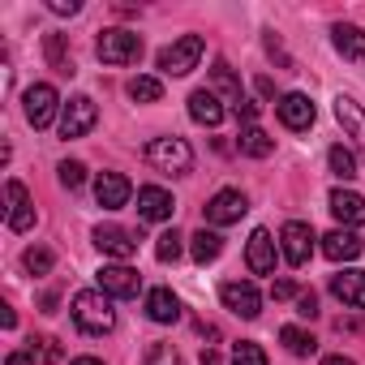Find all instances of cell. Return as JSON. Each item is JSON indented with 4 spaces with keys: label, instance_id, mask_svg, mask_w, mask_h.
I'll return each mask as SVG.
<instances>
[{
    "label": "cell",
    "instance_id": "1",
    "mask_svg": "<svg viewBox=\"0 0 365 365\" xmlns=\"http://www.w3.org/2000/svg\"><path fill=\"white\" fill-rule=\"evenodd\" d=\"M73 322H78V331H86V335H108V331L116 327L112 297L99 292V288L78 292V297H73Z\"/></svg>",
    "mask_w": 365,
    "mask_h": 365
},
{
    "label": "cell",
    "instance_id": "2",
    "mask_svg": "<svg viewBox=\"0 0 365 365\" xmlns=\"http://www.w3.org/2000/svg\"><path fill=\"white\" fill-rule=\"evenodd\" d=\"M202 35H180L176 43H168L163 52H159V69L163 73H172V78H185V73H194L198 69V61H202Z\"/></svg>",
    "mask_w": 365,
    "mask_h": 365
},
{
    "label": "cell",
    "instance_id": "3",
    "mask_svg": "<svg viewBox=\"0 0 365 365\" xmlns=\"http://www.w3.org/2000/svg\"><path fill=\"white\" fill-rule=\"evenodd\" d=\"M146 159H150L159 172H172V176H180V172L194 168V150H190L185 138H155V142L146 146Z\"/></svg>",
    "mask_w": 365,
    "mask_h": 365
},
{
    "label": "cell",
    "instance_id": "4",
    "mask_svg": "<svg viewBox=\"0 0 365 365\" xmlns=\"http://www.w3.org/2000/svg\"><path fill=\"white\" fill-rule=\"evenodd\" d=\"M103 65H138L142 61V39L133 31H103L95 43Z\"/></svg>",
    "mask_w": 365,
    "mask_h": 365
},
{
    "label": "cell",
    "instance_id": "5",
    "mask_svg": "<svg viewBox=\"0 0 365 365\" xmlns=\"http://www.w3.org/2000/svg\"><path fill=\"white\" fill-rule=\"evenodd\" d=\"M95 120H99L95 99L91 95H73L65 103V112H61V138H86L95 129Z\"/></svg>",
    "mask_w": 365,
    "mask_h": 365
},
{
    "label": "cell",
    "instance_id": "6",
    "mask_svg": "<svg viewBox=\"0 0 365 365\" xmlns=\"http://www.w3.org/2000/svg\"><path fill=\"white\" fill-rule=\"evenodd\" d=\"M22 108H26V120H31L35 129H48L52 116H56V108H61V95H56V86H48V82H35V86L22 95Z\"/></svg>",
    "mask_w": 365,
    "mask_h": 365
},
{
    "label": "cell",
    "instance_id": "7",
    "mask_svg": "<svg viewBox=\"0 0 365 365\" xmlns=\"http://www.w3.org/2000/svg\"><path fill=\"white\" fill-rule=\"evenodd\" d=\"M220 301L237 314V318H258L262 314V292L250 284V279H228L220 288Z\"/></svg>",
    "mask_w": 365,
    "mask_h": 365
},
{
    "label": "cell",
    "instance_id": "8",
    "mask_svg": "<svg viewBox=\"0 0 365 365\" xmlns=\"http://www.w3.org/2000/svg\"><path fill=\"white\" fill-rule=\"evenodd\" d=\"M95 245H99V254H108L116 262H129L138 254V237L129 228H120V224H99L95 228Z\"/></svg>",
    "mask_w": 365,
    "mask_h": 365
},
{
    "label": "cell",
    "instance_id": "9",
    "mask_svg": "<svg viewBox=\"0 0 365 365\" xmlns=\"http://www.w3.org/2000/svg\"><path fill=\"white\" fill-rule=\"evenodd\" d=\"M279 245H284L288 267H305V262H309V254H314V228H309V224H301V220H292V224H284Z\"/></svg>",
    "mask_w": 365,
    "mask_h": 365
},
{
    "label": "cell",
    "instance_id": "10",
    "mask_svg": "<svg viewBox=\"0 0 365 365\" xmlns=\"http://www.w3.org/2000/svg\"><path fill=\"white\" fill-rule=\"evenodd\" d=\"M99 292L129 301V297H138V292H142V275H138L133 267H125V262H112V267H103V271H99Z\"/></svg>",
    "mask_w": 365,
    "mask_h": 365
},
{
    "label": "cell",
    "instance_id": "11",
    "mask_svg": "<svg viewBox=\"0 0 365 365\" xmlns=\"http://www.w3.org/2000/svg\"><path fill=\"white\" fill-rule=\"evenodd\" d=\"M95 198H99L103 211H120V207L133 198L129 176H120V172H99V180H95Z\"/></svg>",
    "mask_w": 365,
    "mask_h": 365
},
{
    "label": "cell",
    "instance_id": "12",
    "mask_svg": "<svg viewBox=\"0 0 365 365\" xmlns=\"http://www.w3.org/2000/svg\"><path fill=\"white\" fill-rule=\"evenodd\" d=\"M275 112H279V120H284L288 129H297V133H301V129H309V125H314V116H318V112H314V99H309V95H301V91H288V95L275 103Z\"/></svg>",
    "mask_w": 365,
    "mask_h": 365
},
{
    "label": "cell",
    "instance_id": "13",
    "mask_svg": "<svg viewBox=\"0 0 365 365\" xmlns=\"http://www.w3.org/2000/svg\"><path fill=\"white\" fill-rule=\"evenodd\" d=\"M245 211H250V202H245V194H241V190H220V194L207 202V220H211V224H220V228H224V224H237Z\"/></svg>",
    "mask_w": 365,
    "mask_h": 365
},
{
    "label": "cell",
    "instance_id": "14",
    "mask_svg": "<svg viewBox=\"0 0 365 365\" xmlns=\"http://www.w3.org/2000/svg\"><path fill=\"white\" fill-rule=\"evenodd\" d=\"M245 262H250L254 275H271L275 271V237L267 228H254V237L245 245Z\"/></svg>",
    "mask_w": 365,
    "mask_h": 365
},
{
    "label": "cell",
    "instance_id": "15",
    "mask_svg": "<svg viewBox=\"0 0 365 365\" xmlns=\"http://www.w3.org/2000/svg\"><path fill=\"white\" fill-rule=\"evenodd\" d=\"M327 207H331V215H335L344 228H361V224H365V198L352 194V190H331Z\"/></svg>",
    "mask_w": 365,
    "mask_h": 365
},
{
    "label": "cell",
    "instance_id": "16",
    "mask_svg": "<svg viewBox=\"0 0 365 365\" xmlns=\"http://www.w3.org/2000/svg\"><path fill=\"white\" fill-rule=\"evenodd\" d=\"M5 202H9V228H14V232L35 228V207H31V198H26V185H22V180H9V185H5Z\"/></svg>",
    "mask_w": 365,
    "mask_h": 365
},
{
    "label": "cell",
    "instance_id": "17",
    "mask_svg": "<svg viewBox=\"0 0 365 365\" xmlns=\"http://www.w3.org/2000/svg\"><path fill=\"white\" fill-rule=\"evenodd\" d=\"M172 211H176V202H172V194H168V190H159V185L138 190V215H142V220L163 224V220H172Z\"/></svg>",
    "mask_w": 365,
    "mask_h": 365
},
{
    "label": "cell",
    "instance_id": "18",
    "mask_svg": "<svg viewBox=\"0 0 365 365\" xmlns=\"http://www.w3.org/2000/svg\"><path fill=\"white\" fill-rule=\"evenodd\" d=\"M361 250H365V241L352 228H335V232L322 237V254L331 262H352V258H361Z\"/></svg>",
    "mask_w": 365,
    "mask_h": 365
},
{
    "label": "cell",
    "instance_id": "19",
    "mask_svg": "<svg viewBox=\"0 0 365 365\" xmlns=\"http://www.w3.org/2000/svg\"><path fill=\"white\" fill-rule=\"evenodd\" d=\"M335 120H339L344 133L365 150V112H361V103H356L352 95H339V99H335Z\"/></svg>",
    "mask_w": 365,
    "mask_h": 365
},
{
    "label": "cell",
    "instance_id": "20",
    "mask_svg": "<svg viewBox=\"0 0 365 365\" xmlns=\"http://www.w3.org/2000/svg\"><path fill=\"white\" fill-rule=\"evenodd\" d=\"M331 292L344 305L365 309V271H339V275H331Z\"/></svg>",
    "mask_w": 365,
    "mask_h": 365
},
{
    "label": "cell",
    "instance_id": "21",
    "mask_svg": "<svg viewBox=\"0 0 365 365\" xmlns=\"http://www.w3.org/2000/svg\"><path fill=\"white\" fill-rule=\"evenodd\" d=\"M190 116H194L198 125L215 129V125L224 120V103L215 99V91H194V95H190Z\"/></svg>",
    "mask_w": 365,
    "mask_h": 365
},
{
    "label": "cell",
    "instance_id": "22",
    "mask_svg": "<svg viewBox=\"0 0 365 365\" xmlns=\"http://www.w3.org/2000/svg\"><path fill=\"white\" fill-rule=\"evenodd\" d=\"M146 318L168 327V322H176V318H180V301H176L168 288H150V292H146Z\"/></svg>",
    "mask_w": 365,
    "mask_h": 365
},
{
    "label": "cell",
    "instance_id": "23",
    "mask_svg": "<svg viewBox=\"0 0 365 365\" xmlns=\"http://www.w3.org/2000/svg\"><path fill=\"white\" fill-rule=\"evenodd\" d=\"M331 39H335V52H339V56H348V61H361V56H365V31H361V26L339 22V26L331 31Z\"/></svg>",
    "mask_w": 365,
    "mask_h": 365
},
{
    "label": "cell",
    "instance_id": "24",
    "mask_svg": "<svg viewBox=\"0 0 365 365\" xmlns=\"http://www.w3.org/2000/svg\"><path fill=\"white\" fill-rule=\"evenodd\" d=\"M190 254H194V262H215L220 254H224V237L220 232H211V228H198L194 237H190Z\"/></svg>",
    "mask_w": 365,
    "mask_h": 365
},
{
    "label": "cell",
    "instance_id": "25",
    "mask_svg": "<svg viewBox=\"0 0 365 365\" xmlns=\"http://www.w3.org/2000/svg\"><path fill=\"white\" fill-rule=\"evenodd\" d=\"M241 150H245L250 159H267V155L275 150V138H271L267 129H258V125H245V129H241Z\"/></svg>",
    "mask_w": 365,
    "mask_h": 365
},
{
    "label": "cell",
    "instance_id": "26",
    "mask_svg": "<svg viewBox=\"0 0 365 365\" xmlns=\"http://www.w3.org/2000/svg\"><path fill=\"white\" fill-rule=\"evenodd\" d=\"M211 78H215V86H220V91H224V99H228V103H232V108H241V103H245V95H241V82H237V78H232V69H228V65H224V61H220V65H215V69H211Z\"/></svg>",
    "mask_w": 365,
    "mask_h": 365
},
{
    "label": "cell",
    "instance_id": "27",
    "mask_svg": "<svg viewBox=\"0 0 365 365\" xmlns=\"http://www.w3.org/2000/svg\"><path fill=\"white\" fill-rule=\"evenodd\" d=\"M129 99H133V103H159V99H163V82L142 73V78L129 82Z\"/></svg>",
    "mask_w": 365,
    "mask_h": 365
},
{
    "label": "cell",
    "instance_id": "28",
    "mask_svg": "<svg viewBox=\"0 0 365 365\" xmlns=\"http://www.w3.org/2000/svg\"><path fill=\"white\" fill-rule=\"evenodd\" d=\"M279 339L288 344V352H292V356H314V348H318V339H314L309 331H301V327H284V331H279Z\"/></svg>",
    "mask_w": 365,
    "mask_h": 365
},
{
    "label": "cell",
    "instance_id": "29",
    "mask_svg": "<svg viewBox=\"0 0 365 365\" xmlns=\"http://www.w3.org/2000/svg\"><path fill=\"white\" fill-rule=\"evenodd\" d=\"M327 159H331V172H335L339 180H352V176H356V159H352V150L331 146V150H327Z\"/></svg>",
    "mask_w": 365,
    "mask_h": 365
},
{
    "label": "cell",
    "instance_id": "30",
    "mask_svg": "<svg viewBox=\"0 0 365 365\" xmlns=\"http://www.w3.org/2000/svg\"><path fill=\"white\" fill-rule=\"evenodd\" d=\"M22 262H26V271H31V275H48V271H52V262H56V254H52V250H43V245H31V250L22 254Z\"/></svg>",
    "mask_w": 365,
    "mask_h": 365
},
{
    "label": "cell",
    "instance_id": "31",
    "mask_svg": "<svg viewBox=\"0 0 365 365\" xmlns=\"http://www.w3.org/2000/svg\"><path fill=\"white\" fill-rule=\"evenodd\" d=\"M232 365H267V352L254 344V339H241L232 348Z\"/></svg>",
    "mask_w": 365,
    "mask_h": 365
},
{
    "label": "cell",
    "instance_id": "32",
    "mask_svg": "<svg viewBox=\"0 0 365 365\" xmlns=\"http://www.w3.org/2000/svg\"><path fill=\"white\" fill-rule=\"evenodd\" d=\"M146 365H185V361H180V352L172 344H150L146 348Z\"/></svg>",
    "mask_w": 365,
    "mask_h": 365
},
{
    "label": "cell",
    "instance_id": "33",
    "mask_svg": "<svg viewBox=\"0 0 365 365\" xmlns=\"http://www.w3.org/2000/svg\"><path fill=\"white\" fill-rule=\"evenodd\" d=\"M155 258H159V262H176V258H180V232H176V228L159 237V245H155Z\"/></svg>",
    "mask_w": 365,
    "mask_h": 365
},
{
    "label": "cell",
    "instance_id": "34",
    "mask_svg": "<svg viewBox=\"0 0 365 365\" xmlns=\"http://www.w3.org/2000/svg\"><path fill=\"white\" fill-rule=\"evenodd\" d=\"M56 172H61V185H65V190H78L82 180H86V168H82L78 159H65V163H61Z\"/></svg>",
    "mask_w": 365,
    "mask_h": 365
},
{
    "label": "cell",
    "instance_id": "35",
    "mask_svg": "<svg viewBox=\"0 0 365 365\" xmlns=\"http://www.w3.org/2000/svg\"><path fill=\"white\" fill-rule=\"evenodd\" d=\"M48 61H52V69H61V73H73V61L65 56V48H61V35H48Z\"/></svg>",
    "mask_w": 365,
    "mask_h": 365
},
{
    "label": "cell",
    "instance_id": "36",
    "mask_svg": "<svg viewBox=\"0 0 365 365\" xmlns=\"http://www.w3.org/2000/svg\"><path fill=\"white\" fill-rule=\"evenodd\" d=\"M271 297H275V301H292V297H301V292H297L292 279H275V284H271Z\"/></svg>",
    "mask_w": 365,
    "mask_h": 365
},
{
    "label": "cell",
    "instance_id": "37",
    "mask_svg": "<svg viewBox=\"0 0 365 365\" xmlns=\"http://www.w3.org/2000/svg\"><path fill=\"white\" fill-rule=\"evenodd\" d=\"M297 314H301V318H318V297H314V292H301V297H297Z\"/></svg>",
    "mask_w": 365,
    "mask_h": 365
},
{
    "label": "cell",
    "instance_id": "38",
    "mask_svg": "<svg viewBox=\"0 0 365 365\" xmlns=\"http://www.w3.org/2000/svg\"><path fill=\"white\" fill-rule=\"evenodd\" d=\"M48 9H52V14H61V18H65V14L73 18V14H78L82 5H78V0H52V5H48Z\"/></svg>",
    "mask_w": 365,
    "mask_h": 365
},
{
    "label": "cell",
    "instance_id": "39",
    "mask_svg": "<svg viewBox=\"0 0 365 365\" xmlns=\"http://www.w3.org/2000/svg\"><path fill=\"white\" fill-rule=\"evenodd\" d=\"M237 116H241L245 125H254V120H258V103H254V99H245V103L237 108Z\"/></svg>",
    "mask_w": 365,
    "mask_h": 365
},
{
    "label": "cell",
    "instance_id": "40",
    "mask_svg": "<svg viewBox=\"0 0 365 365\" xmlns=\"http://www.w3.org/2000/svg\"><path fill=\"white\" fill-rule=\"evenodd\" d=\"M43 344V361H61V348H56V339H39Z\"/></svg>",
    "mask_w": 365,
    "mask_h": 365
},
{
    "label": "cell",
    "instance_id": "41",
    "mask_svg": "<svg viewBox=\"0 0 365 365\" xmlns=\"http://www.w3.org/2000/svg\"><path fill=\"white\" fill-rule=\"evenodd\" d=\"M5 365H35V356H31V352H9Z\"/></svg>",
    "mask_w": 365,
    "mask_h": 365
},
{
    "label": "cell",
    "instance_id": "42",
    "mask_svg": "<svg viewBox=\"0 0 365 365\" xmlns=\"http://www.w3.org/2000/svg\"><path fill=\"white\" fill-rule=\"evenodd\" d=\"M0 322H5V327H18V314H14L9 305H0Z\"/></svg>",
    "mask_w": 365,
    "mask_h": 365
},
{
    "label": "cell",
    "instance_id": "43",
    "mask_svg": "<svg viewBox=\"0 0 365 365\" xmlns=\"http://www.w3.org/2000/svg\"><path fill=\"white\" fill-rule=\"evenodd\" d=\"M202 365H224V361H220V352H215V348H202Z\"/></svg>",
    "mask_w": 365,
    "mask_h": 365
},
{
    "label": "cell",
    "instance_id": "44",
    "mask_svg": "<svg viewBox=\"0 0 365 365\" xmlns=\"http://www.w3.org/2000/svg\"><path fill=\"white\" fill-rule=\"evenodd\" d=\"M322 365H356V361H352V356H327Z\"/></svg>",
    "mask_w": 365,
    "mask_h": 365
},
{
    "label": "cell",
    "instance_id": "45",
    "mask_svg": "<svg viewBox=\"0 0 365 365\" xmlns=\"http://www.w3.org/2000/svg\"><path fill=\"white\" fill-rule=\"evenodd\" d=\"M69 365H103L99 356H78V361H69Z\"/></svg>",
    "mask_w": 365,
    "mask_h": 365
}]
</instances>
